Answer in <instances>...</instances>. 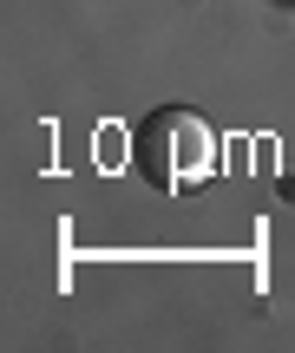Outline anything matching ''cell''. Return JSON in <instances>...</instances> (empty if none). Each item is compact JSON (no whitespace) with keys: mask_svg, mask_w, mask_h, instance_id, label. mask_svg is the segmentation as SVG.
Segmentation results:
<instances>
[{"mask_svg":"<svg viewBox=\"0 0 295 353\" xmlns=\"http://www.w3.org/2000/svg\"><path fill=\"white\" fill-rule=\"evenodd\" d=\"M131 164L144 170V183L158 190H197L217 176V131L184 105H164L138 125L131 138Z\"/></svg>","mask_w":295,"mask_h":353,"instance_id":"obj_1","label":"cell"},{"mask_svg":"<svg viewBox=\"0 0 295 353\" xmlns=\"http://www.w3.org/2000/svg\"><path fill=\"white\" fill-rule=\"evenodd\" d=\"M283 7H295V0H283Z\"/></svg>","mask_w":295,"mask_h":353,"instance_id":"obj_2","label":"cell"}]
</instances>
